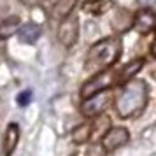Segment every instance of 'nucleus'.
Returning <instances> with one entry per match:
<instances>
[{"mask_svg":"<svg viewBox=\"0 0 156 156\" xmlns=\"http://www.w3.org/2000/svg\"><path fill=\"white\" fill-rule=\"evenodd\" d=\"M149 100V88L146 81L132 79L125 84H121V90L114 95V111L121 119H130L140 114Z\"/></svg>","mask_w":156,"mask_h":156,"instance_id":"obj_1","label":"nucleus"},{"mask_svg":"<svg viewBox=\"0 0 156 156\" xmlns=\"http://www.w3.org/2000/svg\"><path fill=\"white\" fill-rule=\"evenodd\" d=\"M121 53H123V44L118 37L102 39L88 49L84 60V70L98 74L105 69H111L118 63Z\"/></svg>","mask_w":156,"mask_h":156,"instance_id":"obj_2","label":"nucleus"},{"mask_svg":"<svg viewBox=\"0 0 156 156\" xmlns=\"http://www.w3.org/2000/svg\"><path fill=\"white\" fill-rule=\"evenodd\" d=\"M118 84V69H105V70L95 74L86 81L83 88H81V97L83 100L91 97V95H97L100 91H105V90H111L112 86Z\"/></svg>","mask_w":156,"mask_h":156,"instance_id":"obj_3","label":"nucleus"},{"mask_svg":"<svg viewBox=\"0 0 156 156\" xmlns=\"http://www.w3.org/2000/svg\"><path fill=\"white\" fill-rule=\"evenodd\" d=\"M114 100V93L111 90H105V91H100L97 95H91L88 98L83 100L81 104V112L86 118H97V116H102L104 111L112 104Z\"/></svg>","mask_w":156,"mask_h":156,"instance_id":"obj_4","label":"nucleus"},{"mask_svg":"<svg viewBox=\"0 0 156 156\" xmlns=\"http://www.w3.org/2000/svg\"><path fill=\"white\" fill-rule=\"evenodd\" d=\"M77 37H79V18L76 14L65 16L60 21V27H58V41L63 44L65 48H72L77 42Z\"/></svg>","mask_w":156,"mask_h":156,"instance_id":"obj_5","label":"nucleus"},{"mask_svg":"<svg viewBox=\"0 0 156 156\" xmlns=\"http://www.w3.org/2000/svg\"><path fill=\"white\" fill-rule=\"evenodd\" d=\"M130 140V132L125 126H112L109 128L105 133L102 135V147L105 149V153H112L116 149L123 147L125 144H128Z\"/></svg>","mask_w":156,"mask_h":156,"instance_id":"obj_6","label":"nucleus"},{"mask_svg":"<svg viewBox=\"0 0 156 156\" xmlns=\"http://www.w3.org/2000/svg\"><path fill=\"white\" fill-rule=\"evenodd\" d=\"M137 32L142 34V35H147L151 34L156 27V16L154 11L151 7H142L140 11H137V14L133 16V21H132Z\"/></svg>","mask_w":156,"mask_h":156,"instance_id":"obj_7","label":"nucleus"},{"mask_svg":"<svg viewBox=\"0 0 156 156\" xmlns=\"http://www.w3.org/2000/svg\"><path fill=\"white\" fill-rule=\"evenodd\" d=\"M20 142V125L11 121L4 132V139H2V153L4 156H11L14 153V149L18 147Z\"/></svg>","mask_w":156,"mask_h":156,"instance_id":"obj_8","label":"nucleus"},{"mask_svg":"<svg viewBox=\"0 0 156 156\" xmlns=\"http://www.w3.org/2000/svg\"><path fill=\"white\" fill-rule=\"evenodd\" d=\"M142 67H144V58H135L126 65H123L121 69H118V84H125L128 81L135 79V76L140 72Z\"/></svg>","mask_w":156,"mask_h":156,"instance_id":"obj_9","label":"nucleus"},{"mask_svg":"<svg viewBox=\"0 0 156 156\" xmlns=\"http://www.w3.org/2000/svg\"><path fill=\"white\" fill-rule=\"evenodd\" d=\"M41 34H42L41 27L34 21L25 23V25H21V27L18 28V37H20V41L25 42V44H35L37 41H39V37H41Z\"/></svg>","mask_w":156,"mask_h":156,"instance_id":"obj_10","label":"nucleus"},{"mask_svg":"<svg viewBox=\"0 0 156 156\" xmlns=\"http://www.w3.org/2000/svg\"><path fill=\"white\" fill-rule=\"evenodd\" d=\"M112 7V0H86L83 4V11L91 16H102Z\"/></svg>","mask_w":156,"mask_h":156,"instance_id":"obj_11","label":"nucleus"},{"mask_svg":"<svg viewBox=\"0 0 156 156\" xmlns=\"http://www.w3.org/2000/svg\"><path fill=\"white\" fill-rule=\"evenodd\" d=\"M93 137V125L91 123H83L72 130V142L76 144H86Z\"/></svg>","mask_w":156,"mask_h":156,"instance_id":"obj_12","label":"nucleus"},{"mask_svg":"<svg viewBox=\"0 0 156 156\" xmlns=\"http://www.w3.org/2000/svg\"><path fill=\"white\" fill-rule=\"evenodd\" d=\"M20 25V18L18 16H9L5 20L0 21V39H9L18 32Z\"/></svg>","mask_w":156,"mask_h":156,"instance_id":"obj_13","label":"nucleus"},{"mask_svg":"<svg viewBox=\"0 0 156 156\" xmlns=\"http://www.w3.org/2000/svg\"><path fill=\"white\" fill-rule=\"evenodd\" d=\"M77 2L79 0H56V4L53 5V14L60 18V20H63L65 16L72 14V11L77 5Z\"/></svg>","mask_w":156,"mask_h":156,"instance_id":"obj_14","label":"nucleus"},{"mask_svg":"<svg viewBox=\"0 0 156 156\" xmlns=\"http://www.w3.org/2000/svg\"><path fill=\"white\" fill-rule=\"evenodd\" d=\"M105 149L102 147V144L100 142H93V144H90L88 147H86L84 151V156H105Z\"/></svg>","mask_w":156,"mask_h":156,"instance_id":"obj_15","label":"nucleus"},{"mask_svg":"<svg viewBox=\"0 0 156 156\" xmlns=\"http://www.w3.org/2000/svg\"><path fill=\"white\" fill-rule=\"evenodd\" d=\"M30 100H32V93L23 91L21 95L18 97V104H20V105H27V104H30Z\"/></svg>","mask_w":156,"mask_h":156,"instance_id":"obj_16","label":"nucleus"}]
</instances>
